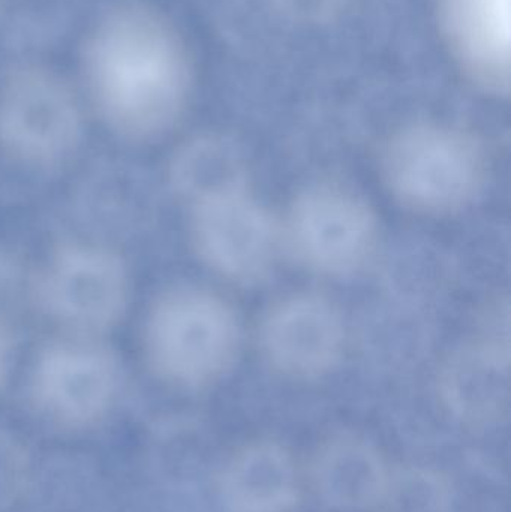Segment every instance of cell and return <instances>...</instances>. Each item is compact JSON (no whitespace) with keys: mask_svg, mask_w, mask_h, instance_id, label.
Returning <instances> with one entry per match:
<instances>
[{"mask_svg":"<svg viewBox=\"0 0 511 512\" xmlns=\"http://www.w3.org/2000/svg\"><path fill=\"white\" fill-rule=\"evenodd\" d=\"M86 71L102 119L132 141L165 134L191 92L185 42L164 15L138 3L101 18L87 45Z\"/></svg>","mask_w":511,"mask_h":512,"instance_id":"obj_1","label":"cell"},{"mask_svg":"<svg viewBox=\"0 0 511 512\" xmlns=\"http://www.w3.org/2000/svg\"><path fill=\"white\" fill-rule=\"evenodd\" d=\"M143 342L147 364L161 381L203 388L233 366L240 330L222 298L182 286L165 292L150 307Z\"/></svg>","mask_w":511,"mask_h":512,"instance_id":"obj_2","label":"cell"},{"mask_svg":"<svg viewBox=\"0 0 511 512\" xmlns=\"http://www.w3.org/2000/svg\"><path fill=\"white\" fill-rule=\"evenodd\" d=\"M384 174L404 206L428 215L464 209L485 179L482 147L467 132L432 123L411 125L390 140Z\"/></svg>","mask_w":511,"mask_h":512,"instance_id":"obj_3","label":"cell"},{"mask_svg":"<svg viewBox=\"0 0 511 512\" xmlns=\"http://www.w3.org/2000/svg\"><path fill=\"white\" fill-rule=\"evenodd\" d=\"M33 292L63 336L105 339L128 312L131 273L122 256L107 246L66 243L48 256Z\"/></svg>","mask_w":511,"mask_h":512,"instance_id":"obj_4","label":"cell"},{"mask_svg":"<svg viewBox=\"0 0 511 512\" xmlns=\"http://www.w3.org/2000/svg\"><path fill=\"white\" fill-rule=\"evenodd\" d=\"M83 137L80 105L57 75L15 72L0 92V149L32 168L62 164Z\"/></svg>","mask_w":511,"mask_h":512,"instance_id":"obj_5","label":"cell"},{"mask_svg":"<svg viewBox=\"0 0 511 512\" xmlns=\"http://www.w3.org/2000/svg\"><path fill=\"white\" fill-rule=\"evenodd\" d=\"M120 382L119 357L105 339L60 334L38 355L30 390L42 417L74 429L107 415Z\"/></svg>","mask_w":511,"mask_h":512,"instance_id":"obj_6","label":"cell"},{"mask_svg":"<svg viewBox=\"0 0 511 512\" xmlns=\"http://www.w3.org/2000/svg\"><path fill=\"white\" fill-rule=\"evenodd\" d=\"M243 185L230 183L194 198L191 234L198 255L210 268L234 282L249 283L272 268L279 231Z\"/></svg>","mask_w":511,"mask_h":512,"instance_id":"obj_7","label":"cell"},{"mask_svg":"<svg viewBox=\"0 0 511 512\" xmlns=\"http://www.w3.org/2000/svg\"><path fill=\"white\" fill-rule=\"evenodd\" d=\"M285 236L311 270L345 276L368 264L377 248L378 227L371 209L353 192L321 185L294 201Z\"/></svg>","mask_w":511,"mask_h":512,"instance_id":"obj_8","label":"cell"},{"mask_svg":"<svg viewBox=\"0 0 511 512\" xmlns=\"http://www.w3.org/2000/svg\"><path fill=\"white\" fill-rule=\"evenodd\" d=\"M438 30L465 80L488 95L510 90V0H435Z\"/></svg>","mask_w":511,"mask_h":512,"instance_id":"obj_9","label":"cell"},{"mask_svg":"<svg viewBox=\"0 0 511 512\" xmlns=\"http://www.w3.org/2000/svg\"><path fill=\"white\" fill-rule=\"evenodd\" d=\"M260 346L267 363L294 379L326 375L344 348V324L335 307L317 295H296L264 318Z\"/></svg>","mask_w":511,"mask_h":512,"instance_id":"obj_10","label":"cell"},{"mask_svg":"<svg viewBox=\"0 0 511 512\" xmlns=\"http://www.w3.org/2000/svg\"><path fill=\"white\" fill-rule=\"evenodd\" d=\"M221 490L233 512H290L299 502L302 474L290 451L275 442H254L228 460Z\"/></svg>","mask_w":511,"mask_h":512,"instance_id":"obj_11","label":"cell"},{"mask_svg":"<svg viewBox=\"0 0 511 512\" xmlns=\"http://www.w3.org/2000/svg\"><path fill=\"white\" fill-rule=\"evenodd\" d=\"M441 394L464 423H498L509 405V346L488 339L458 352L444 367Z\"/></svg>","mask_w":511,"mask_h":512,"instance_id":"obj_12","label":"cell"},{"mask_svg":"<svg viewBox=\"0 0 511 512\" xmlns=\"http://www.w3.org/2000/svg\"><path fill=\"white\" fill-rule=\"evenodd\" d=\"M390 471L383 454L356 436H338L321 445L311 466L318 496L341 511L375 508Z\"/></svg>","mask_w":511,"mask_h":512,"instance_id":"obj_13","label":"cell"},{"mask_svg":"<svg viewBox=\"0 0 511 512\" xmlns=\"http://www.w3.org/2000/svg\"><path fill=\"white\" fill-rule=\"evenodd\" d=\"M170 174L174 188L191 201L212 189L243 182L230 146L209 137L186 143L174 156Z\"/></svg>","mask_w":511,"mask_h":512,"instance_id":"obj_14","label":"cell"},{"mask_svg":"<svg viewBox=\"0 0 511 512\" xmlns=\"http://www.w3.org/2000/svg\"><path fill=\"white\" fill-rule=\"evenodd\" d=\"M452 493L446 478L431 469H392L375 510L380 512H449Z\"/></svg>","mask_w":511,"mask_h":512,"instance_id":"obj_15","label":"cell"},{"mask_svg":"<svg viewBox=\"0 0 511 512\" xmlns=\"http://www.w3.org/2000/svg\"><path fill=\"white\" fill-rule=\"evenodd\" d=\"M15 342L11 327L0 316V390L5 387L14 366Z\"/></svg>","mask_w":511,"mask_h":512,"instance_id":"obj_16","label":"cell"}]
</instances>
